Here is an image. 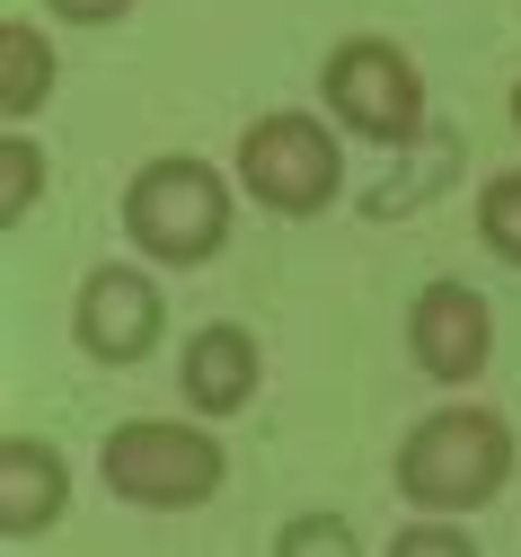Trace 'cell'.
I'll return each mask as SVG.
<instances>
[{
    "label": "cell",
    "instance_id": "8fae6325",
    "mask_svg": "<svg viewBox=\"0 0 521 557\" xmlns=\"http://www.w3.org/2000/svg\"><path fill=\"white\" fill-rule=\"evenodd\" d=\"M36 186H45V151L27 143V124L0 133V231H18L36 213Z\"/></svg>",
    "mask_w": 521,
    "mask_h": 557
},
{
    "label": "cell",
    "instance_id": "5b68a950",
    "mask_svg": "<svg viewBox=\"0 0 521 557\" xmlns=\"http://www.w3.org/2000/svg\"><path fill=\"white\" fill-rule=\"evenodd\" d=\"M319 89H327V115L353 133V143L407 151L415 133H424V72H415L389 36H345V45L319 62Z\"/></svg>",
    "mask_w": 521,
    "mask_h": 557
},
{
    "label": "cell",
    "instance_id": "4fadbf2b",
    "mask_svg": "<svg viewBox=\"0 0 521 557\" xmlns=\"http://www.w3.org/2000/svg\"><path fill=\"white\" fill-rule=\"evenodd\" d=\"M274 557H362V540L345 513H291L274 531Z\"/></svg>",
    "mask_w": 521,
    "mask_h": 557
},
{
    "label": "cell",
    "instance_id": "5bb4252c",
    "mask_svg": "<svg viewBox=\"0 0 521 557\" xmlns=\"http://www.w3.org/2000/svg\"><path fill=\"white\" fill-rule=\"evenodd\" d=\"M389 557H477V540H469L460 522H442V513H415V522L389 540Z\"/></svg>",
    "mask_w": 521,
    "mask_h": 557
},
{
    "label": "cell",
    "instance_id": "2e32d148",
    "mask_svg": "<svg viewBox=\"0 0 521 557\" xmlns=\"http://www.w3.org/2000/svg\"><path fill=\"white\" fill-rule=\"evenodd\" d=\"M512 133H521V81H512Z\"/></svg>",
    "mask_w": 521,
    "mask_h": 557
},
{
    "label": "cell",
    "instance_id": "ba28073f",
    "mask_svg": "<svg viewBox=\"0 0 521 557\" xmlns=\"http://www.w3.org/2000/svg\"><path fill=\"white\" fill-rule=\"evenodd\" d=\"M257 381H265V355H257V336H248V327L212 319V327L186 336V355H177V389H186L195 416H239V407L257 398Z\"/></svg>",
    "mask_w": 521,
    "mask_h": 557
},
{
    "label": "cell",
    "instance_id": "9c48e42d",
    "mask_svg": "<svg viewBox=\"0 0 521 557\" xmlns=\"http://www.w3.org/2000/svg\"><path fill=\"white\" fill-rule=\"evenodd\" d=\"M71 513V460L36 434H10L0 443V531L10 540H36Z\"/></svg>",
    "mask_w": 521,
    "mask_h": 557
},
{
    "label": "cell",
    "instance_id": "9a60e30c",
    "mask_svg": "<svg viewBox=\"0 0 521 557\" xmlns=\"http://www.w3.org/2000/svg\"><path fill=\"white\" fill-rule=\"evenodd\" d=\"M45 10H53L62 27H115V18L133 10V0H45Z\"/></svg>",
    "mask_w": 521,
    "mask_h": 557
},
{
    "label": "cell",
    "instance_id": "7a4b0ae2",
    "mask_svg": "<svg viewBox=\"0 0 521 557\" xmlns=\"http://www.w3.org/2000/svg\"><path fill=\"white\" fill-rule=\"evenodd\" d=\"M98 478L107 496L133 505V513H195L221 496L231 478V451H221L212 425H169V416H124L98 451Z\"/></svg>",
    "mask_w": 521,
    "mask_h": 557
},
{
    "label": "cell",
    "instance_id": "52a82bcc",
    "mask_svg": "<svg viewBox=\"0 0 521 557\" xmlns=\"http://www.w3.org/2000/svg\"><path fill=\"white\" fill-rule=\"evenodd\" d=\"M71 336H80V355L124 372V363H141L169 336V301H160V284L141 265H89L80 301H71Z\"/></svg>",
    "mask_w": 521,
    "mask_h": 557
},
{
    "label": "cell",
    "instance_id": "8992f818",
    "mask_svg": "<svg viewBox=\"0 0 521 557\" xmlns=\"http://www.w3.org/2000/svg\"><path fill=\"white\" fill-rule=\"evenodd\" d=\"M407 355H415L424 381L469 389L495 363V310H486V293L460 284V274H433V284L407 301Z\"/></svg>",
    "mask_w": 521,
    "mask_h": 557
},
{
    "label": "cell",
    "instance_id": "6da1fadb",
    "mask_svg": "<svg viewBox=\"0 0 521 557\" xmlns=\"http://www.w3.org/2000/svg\"><path fill=\"white\" fill-rule=\"evenodd\" d=\"M512 486V425L495 407H433L424 425H407L398 443V496L415 513H486Z\"/></svg>",
    "mask_w": 521,
    "mask_h": 557
},
{
    "label": "cell",
    "instance_id": "277c9868",
    "mask_svg": "<svg viewBox=\"0 0 521 557\" xmlns=\"http://www.w3.org/2000/svg\"><path fill=\"white\" fill-rule=\"evenodd\" d=\"M239 186L265 203V213L283 222H310L327 213V203L345 195V151H336V133L301 107H274L239 133Z\"/></svg>",
    "mask_w": 521,
    "mask_h": 557
},
{
    "label": "cell",
    "instance_id": "30bf717a",
    "mask_svg": "<svg viewBox=\"0 0 521 557\" xmlns=\"http://www.w3.org/2000/svg\"><path fill=\"white\" fill-rule=\"evenodd\" d=\"M45 98H53V45L27 18H10V27H0V115L27 124Z\"/></svg>",
    "mask_w": 521,
    "mask_h": 557
},
{
    "label": "cell",
    "instance_id": "3957f363",
    "mask_svg": "<svg viewBox=\"0 0 521 557\" xmlns=\"http://www.w3.org/2000/svg\"><path fill=\"white\" fill-rule=\"evenodd\" d=\"M124 239L151 265H212L231 248V177L186 151L151 160L124 186Z\"/></svg>",
    "mask_w": 521,
    "mask_h": 557
},
{
    "label": "cell",
    "instance_id": "7c38bea8",
    "mask_svg": "<svg viewBox=\"0 0 521 557\" xmlns=\"http://www.w3.org/2000/svg\"><path fill=\"white\" fill-rule=\"evenodd\" d=\"M477 239H486L504 265H521V169H495V177L477 186Z\"/></svg>",
    "mask_w": 521,
    "mask_h": 557
}]
</instances>
